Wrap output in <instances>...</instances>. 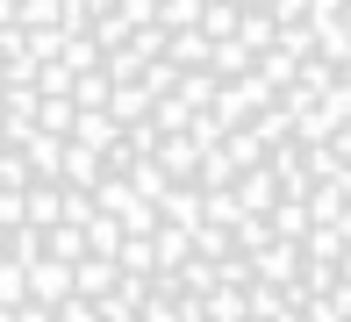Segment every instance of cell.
Masks as SVG:
<instances>
[{
	"mask_svg": "<svg viewBox=\"0 0 351 322\" xmlns=\"http://www.w3.org/2000/svg\"><path fill=\"white\" fill-rule=\"evenodd\" d=\"M0 322H351V0H0Z\"/></svg>",
	"mask_w": 351,
	"mask_h": 322,
	"instance_id": "obj_1",
	"label": "cell"
}]
</instances>
